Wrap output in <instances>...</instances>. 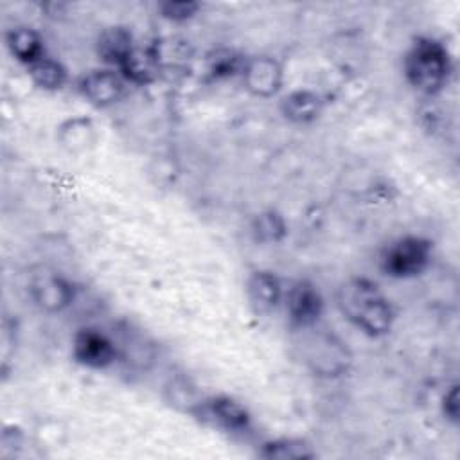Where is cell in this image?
Returning a JSON list of instances; mask_svg holds the SVG:
<instances>
[{"label":"cell","instance_id":"obj_1","mask_svg":"<svg viewBox=\"0 0 460 460\" xmlns=\"http://www.w3.org/2000/svg\"><path fill=\"white\" fill-rule=\"evenodd\" d=\"M336 302L341 314L361 332L381 338L394 325V307L379 286L365 277H352L340 284Z\"/></svg>","mask_w":460,"mask_h":460},{"label":"cell","instance_id":"obj_2","mask_svg":"<svg viewBox=\"0 0 460 460\" xmlns=\"http://www.w3.org/2000/svg\"><path fill=\"white\" fill-rule=\"evenodd\" d=\"M404 75L420 93H437L447 83L451 70L446 47L433 38H419L404 56Z\"/></svg>","mask_w":460,"mask_h":460},{"label":"cell","instance_id":"obj_3","mask_svg":"<svg viewBox=\"0 0 460 460\" xmlns=\"http://www.w3.org/2000/svg\"><path fill=\"white\" fill-rule=\"evenodd\" d=\"M316 325L296 329L302 331L300 356L304 363L316 376L336 377L345 374L352 363L347 343H343L336 334L318 329Z\"/></svg>","mask_w":460,"mask_h":460},{"label":"cell","instance_id":"obj_4","mask_svg":"<svg viewBox=\"0 0 460 460\" xmlns=\"http://www.w3.org/2000/svg\"><path fill=\"white\" fill-rule=\"evenodd\" d=\"M431 261V243L417 235H404L392 241L381 253L379 264L392 279H411L420 275Z\"/></svg>","mask_w":460,"mask_h":460},{"label":"cell","instance_id":"obj_5","mask_svg":"<svg viewBox=\"0 0 460 460\" xmlns=\"http://www.w3.org/2000/svg\"><path fill=\"white\" fill-rule=\"evenodd\" d=\"M284 309L293 329L316 325L323 313V298L318 288L309 280L293 282L284 291Z\"/></svg>","mask_w":460,"mask_h":460},{"label":"cell","instance_id":"obj_6","mask_svg":"<svg viewBox=\"0 0 460 460\" xmlns=\"http://www.w3.org/2000/svg\"><path fill=\"white\" fill-rule=\"evenodd\" d=\"M29 295L40 309L58 313L68 307L74 300V288L59 273L43 268L41 271L31 275Z\"/></svg>","mask_w":460,"mask_h":460},{"label":"cell","instance_id":"obj_7","mask_svg":"<svg viewBox=\"0 0 460 460\" xmlns=\"http://www.w3.org/2000/svg\"><path fill=\"white\" fill-rule=\"evenodd\" d=\"M74 359L88 368H106L117 358V347L102 331L84 327L72 338Z\"/></svg>","mask_w":460,"mask_h":460},{"label":"cell","instance_id":"obj_8","mask_svg":"<svg viewBox=\"0 0 460 460\" xmlns=\"http://www.w3.org/2000/svg\"><path fill=\"white\" fill-rule=\"evenodd\" d=\"M243 83L252 95L257 97H273L284 81L282 65L271 56H253L244 61L241 72Z\"/></svg>","mask_w":460,"mask_h":460},{"label":"cell","instance_id":"obj_9","mask_svg":"<svg viewBox=\"0 0 460 460\" xmlns=\"http://www.w3.org/2000/svg\"><path fill=\"white\" fill-rule=\"evenodd\" d=\"M124 81L126 79L113 68H97L81 77L79 92L90 104L104 108L122 97Z\"/></svg>","mask_w":460,"mask_h":460},{"label":"cell","instance_id":"obj_10","mask_svg":"<svg viewBox=\"0 0 460 460\" xmlns=\"http://www.w3.org/2000/svg\"><path fill=\"white\" fill-rule=\"evenodd\" d=\"M246 296L257 314H268L282 302L284 289L275 273L257 270L246 280Z\"/></svg>","mask_w":460,"mask_h":460},{"label":"cell","instance_id":"obj_11","mask_svg":"<svg viewBox=\"0 0 460 460\" xmlns=\"http://www.w3.org/2000/svg\"><path fill=\"white\" fill-rule=\"evenodd\" d=\"M117 72L131 83L146 84L158 77L160 74V54L156 49L149 47H133V50L128 54V58L122 61V65L117 68Z\"/></svg>","mask_w":460,"mask_h":460},{"label":"cell","instance_id":"obj_12","mask_svg":"<svg viewBox=\"0 0 460 460\" xmlns=\"http://www.w3.org/2000/svg\"><path fill=\"white\" fill-rule=\"evenodd\" d=\"M323 101L318 93L311 90H295L282 97L280 111L295 124H309L316 120L322 113Z\"/></svg>","mask_w":460,"mask_h":460},{"label":"cell","instance_id":"obj_13","mask_svg":"<svg viewBox=\"0 0 460 460\" xmlns=\"http://www.w3.org/2000/svg\"><path fill=\"white\" fill-rule=\"evenodd\" d=\"M5 45L11 56L16 58L20 63H25L27 66H31L45 56V45L41 36L34 29L25 25L13 27L11 31H7Z\"/></svg>","mask_w":460,"mask_h":460},{"label":"cell","instance_id":"obj_14","mask_svg":"<svg viewBox=\"0 0 460 460\" xmlns=\"http://www.w3.org/2000/svg\"><path fill=\"white\" fill-rule=\"evenodd\" d=\"M135 47V41H133V36L128 29L124 27H108L104 29L99 38H97V43H95V49H97V56L119 68L122 65V61L128 58V54L133 50Z\"/></svg>","mask_w":460,"mask_h":460},{"label":"cell","instance_id":"obj_15","mask_svg":"<svg viewBox=\"0 0 460 460\" xmlns=\"http://www.w3.org/2000/svg\"><path fill=\"white\" fill-rule=\"evenodd\" d=\"M97 133L90 119L74 117L58 128V140L68 153H83L95 144Z\"/></svg>","mask_w":460,"mask_h":460},{"label":"cell","instance_id":"obj_16","mask_svg":"<svg viewBox=\"0 0 460 460\" xmlns=\"http://www.w3.org/2000/svg\"><path fill=\"white\" fill-rule=\"evenodd\" d=\"M208 417L228 431H243L250 424V413L246 408L232 397H214L207 404Z\"/></svg>","mask_w":460,"mask_h":460},{"label":"cell","instance_id":"obj_17","mask_svg":"<svg viewBox=\"0 0 460 460\" xmlns=\"http://www.w3.org/2000/svg\"><path fill=\"white\" fill-rule=\"evenodd\" d=\"M29 75L32 83L43 90H59L66 81L65 66L49 56L32 63L29 66Z\"/></svg>","mask_w":460,"mask_h":460},{"label":"cell","instance_id":"obj_18","mask_svg":"<svg viewBox=\"0 0 460 460\" xmlns=\"http://www.w3.org/2000/svg\"><path fill=\"white\" fill-rule=\"evenodd\" d=\"M252 232H253L257 241L279 243L286 235L288 228H286V223H284L280 214H277L273 210H268V212H261L253 219Z\"/></svg>","mask_w":460,"mask_h":460},{"label":"cell","instance_id":"obj_19","mask_svg":"<svg viewBox=\"0 0 460 460\" xmlns=\"http://www.w3.org/2000/svg\"><path fill=\"white\" fill-rule=\"evenodd\" d=\"M261 455L264 458H279V460H300V458L314 456V453L309 449V446L305 442L293 440V438L268 442V444H264V449Z\"/></svg>","mask_w":460,"mask_h":460},{"label":"cell","instance_id":"obj_20","mask_svg":"<svg viewBox=\"0 0 460 460\" xmlns=\"http://www.w3.org/2000/svg\"><path fill=\"white\" fill-rule=\"evenodd\" d=\"M244 58L235 54L234 50H216L208 56V72L212 77L221 79V77H230L235 74L243 72L244 66Z\"/></svg>","mask_w":460,"mask_h":460},{"label":"cell","instance_id":"obj_21","mask_svg":"<svg viewBox=\"0 0 460 460\" xmlns=\"http://www.w3.org/2000/svg\"><path fill=\"white\" fill-rule=\"evenodd\" d=\"M158 11L165 20L185 22L199 11V4L190 0H167L158 5Z\"/></svg>","mask_w":460,"mask_h":460},{"label":"cell","instance_id":"obj_22","mask_svg":"<svg viewBox=\"0 0 460 460\" xmlns=\"http://www.w3.org/2000/svg\"><path fill=\"white\" fill-rule=\"evenodd\" d=\"M442 411L446 415L447 420H451L453 424L458 422V413H460V404H458V385H453L444 399H442Z\"/></svg>","mask_w":460,"mask_h":460}]
</instances>
